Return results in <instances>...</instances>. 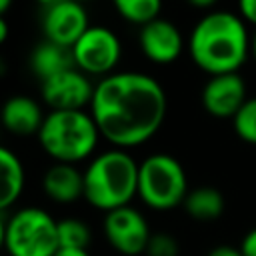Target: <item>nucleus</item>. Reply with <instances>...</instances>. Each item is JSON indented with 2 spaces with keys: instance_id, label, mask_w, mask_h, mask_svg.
I'll return each instance as SVG.
<instances>
[{
  "instance_id": "1",
  "label": "nucleus",
  "mask_w": 256,
  "mask_h": 256,
  "mask_svg": "<svg viewBox=\"0 0 256 256\" xmlns=\"http://www.w3.org/2000/svg\"><path fill=\"white\" fill-rule=\"evenodd\" d=\"M168 110L160 82L144 72H112L94 86L90 114L100 136L114 148H132L150 140Z\"/></svg>"
},
{
  "instance_id": "2",
  "label": "nucleus",
  "mask_w": 256,
  "mask_h": 256,
  "mask_svg": "<svg viewBox=\"0 0 256 256\" xmlns=\"http://www.w3.org/2000/svg\"><path fill=\"white\" fill-rule=\"evenodd\" d=\"M188 50L194 64L210 76L238 72L250 52L246 24L232 12L212 10L192 28Z\"/></svg>"
},
{
  "instance_id": "3",
  "label": "nucleus",
  "mask_w": 256,
  "mask_h": 256,
  "mask_svg": "<svg viewBox=\"0 0 256 256\" xmlns=\"http://www.w3.org/2000/svg\"><path fill=\"white\" fill-rule=\"evenodd\" d=\"M82 174L86 202L106 214L128 206L138 196V164L122 148L100 152Z\"/></svg>"
},
{
  "instance_id": "4",
  "label": "nucleus",
  "mask_w": 256,
  "mask_h": 256,
  "mask_svg": "<svg viewBox=\"0 0 256 256\" xmlns=\"http://www.w3.org/2000/svg\"><path fill=\"white\" fill-rule=\"evenodd\" d=\"M98 138V126L84 110H50L38 132L42 150L62 164H76L92 156Z\"/></svg>"
},
{
  "instance_id": "5",
  "label": "nucleus",
  "mask_w": 256,
  "mask_h": 256,
  "mask_svg": "<svg viewBox=\"0 0 256 256\" xmlns=\"http://www.w3.org/2000/svg\"><path fill=\"white\" fill-rule=\"evenodd\" d=\"M188 180L182 164L164 152L150 154L138 164V198L152 210H172L184 204Z\"/></svg>"
},
{
  "instance_id": "6",
  "label": "nucleus",
  "mask_w": 256,
  "mask_h": 256,
  "mask_svg": "<svg viewBox=\"0 0 256 256\" xmlns=\"http://www.w3.org/2000/svg\"><path fill=\"white\" fill-rule=\"evenodd\" d=\"M58 248V220L46 210L26 206L6 220L4 250L10 256H54Z\"/></svg>"
},
{
  "instance_id": "7",
  "label": "nucleus",
  "mask_w": 256,
  "mask_h": 256,
  "mask_svg": "<svg viewBox=\"0 0 256 256\" xmlns=\"http://www.w3.org/2000/svg\"><path fill=\"white\" fill-rule=\"evenodd\" d=\"M70 50L80 72L102 78L112 74L122 54L118 36L106 26H90Z\"/></svg>"
},
{
  "instance_id": "8",
  "label": "nucleus",
  "mask_w": 256,
  "mask_h": 256,
  "mask_svg": "<svg viewBox=\"0 0 256 256\" xmlns=\"http://www.w3.org/2000/svg\"><path fill=\"white\" fill-rule=\"evenodd\" d=\"M40 24L44 40L62 48H72L90 28L86 8L72 0H50L42 4Z\"/></svg>"
},
{
  "instance_id": "9",
  "label": "nucleus",
  "mask_w": 256,
  "mask_h": 256,
  "mask_svg": "<svg viewBox=\"0 0 256 256\" xmlns=\"http://www.w3.org/2000/svg\"><path fill=\"white\" fill-rule=\"evenodd\" d=\"M102 230L108 244L124 256H138L146 252V246L152 236L146 218L132 206L108 212L104 216Z\"/></svg>"
},
{
  "instance_id": "10",
  "label": "nucleus",
  "mask_w": 256,
  "mask_h": 256,
  "mask_svg": "<svg viewBox=\"0 0 256 256\" xmlns=\"http://www.w3.org/2000/svg\"><path fill=\"white\" fill-rule=\"evenodd\" d=\"M42 100L50 110H82L92 102L94 84L78 68L64 70L40 84Z\"/></svg>"
},
{
  "instance_id": "11",
  "label": "nucleus",
  "mask_w": 256,
  "mask_h": 256,
  "mask_svg": "<svg viewBox=\"0 0 256 256\" xmlns=\"http://www.w3.org/2000/svg\"><path fill=\"white\" fill-rule=\"evenodd\" d=\"M202 106L214 118H234L238 110L248 100L246 84L238 72L210 76V80L202 88Z\"/></svg>"
},
{
  "instance_id": "12",
  "label": "nucleus",
  "mask_w": 256,
  "mask_h": 256,
  "mask_svg": "<svg viewBox=\"0 0 256 256\" xmlns=\"http://www.w3.org/2000/svg\"><path fill=\"white\" fill-rule=\"evenodd\" d=\"M138 42L144 56L156 64L174 62L184 48V40L178 26L164 18H156L150 24L142 26L138 34Z\"/></svg>"
},
{
  "instance_id": "13",
  "label": "nucleus",
  "mask_w": 256,
  "mask_h": 256,
  "mask_svg": "<svg viewBox=\"0 0 256 256\" xmlns=\"http://www.w3.org/2000/svg\"><path fill=\"white\" fill-rule=\"evenodd\" d=\"M44 118L46 116L42 114L40 104L24 94L10 96L0 110L2 126L16 136H32V134L38 136Z\"/></svg>"
},
{
  "instance_id": "14",
  "label": "nucleus",
  "mask_w": 256,
  "mask_h": 256,
  "mask_svg": "<svg viewBox=\"0 0 256 256\" xmlns=\"http://www.w3.org/2000/svg\"><path fill=\"white\" fill-rule=\"evenodd\" d=\"M42 190L50 200L70 204L84 198V174L74 164L54 162L42 176Z\"/></svg>"
},
{
  "instance_id": "15",
  "label": "nucleus",
  "mask_w": 256,
  "mask_h": 256,
  "mask_svg": "<svg viewBox=\"0 0 256 256\" xmlns=\"http://www.w3.org/2000/svg\"><path fill=\"white\" fill-rule=\"evenodd\" d=\"M30 68L40 78V82H44V80H48V78H52L64 70L76 68V66H74V58H72L70 48H62L58 44L44 40L32 50Z\"/></svg>"
},
{
  "instance_id": "16",
  "label": "nucleus",
  "mask_w": 256,
  "mask_h": 256,
  "mask_svg": "<svg viewBox=\"0 0 256 256\" xmlns=\"http://www.w3.org/2000/svg\"><path fill=\"white\" fill-rule=\"evenodd\" d=\"M24 190V166L6 146H0V212L10 208Z\"/></svg>"
},
{
  "instance_id": "17",
  "label": "nucleus",
  "mask_w": 256,
  "mask_h": 256,
  "mask_svg": "<svg viewBox=\"0 0 256 256\" xmlns=\"http://www.w3.org/2000/svg\"><path fill=\"white\" fill-rule=\"evenodd\" d=\"M184 210L194 220H216L224 212V196L218 188L212 186H198L190 190L184 198Z\"/></svg>"
},
{
  "instance_id": "18",
  "label": "nucleus",
  "mask_w": 256,
  "mask_h": 256,
  "mask_svg": "<svg viewBox=\"0 0 256 256\" xmlns=\"http://www.w3.org/2000/svg\"><path fill=\"white\" fill-rule=\"evenodd\" d=\"M114 8L118 10V14L124 20L132 22V24L146 26L152 20L160 18L158 14L162 10V4L158 0H116Z\"/></svg>"
},
{
  "instance_id": "19",
  "label": "nucleus",
  "mask_w": 256,
  "mask_h": 256,
  "mask_svg": "<svg viewBox=\"0 0 256 256\" xmlns=\"http://www.w3.org/2000/svg\"><path fill=\"white\" fill-rule=\"evenodd\" d=\"M58 240L60 248H82L90 244V228L80 218H62L58 220Z\"/></svg>"
},
{
  "instance_id": "20",
  "label": "nucleus",
  "mask_w": 256,
  "mask_h": 256,
  "mask_svg": "<svg viewBox=\"0 0 256 256\" xmlns=\"http://www.w3.org/2000/svg\"><path fill=\"white\" fill-rule=\"evenodd\" d=\"M234 132L240 140L248 144H256V96L248 98L244 106L238 110V114L232 118Z\"/></svg>"
},
{
  "instance_id": "21",
  "label": "nucleus",
  "mask_w": 256,
  "mask_h": 256,
  "mask_svg": "<svg viewBox=\"0 0 256 256\" xmlns=\"http://www.w3.org/2000/svg\"><path fill=\"white\" fill-rule=\"evenodd\" d=\"M148 256H178V242L170 234H152L150 242L146 246Z\"/></svg>"
},
{
  "instance_id": "22",
  "label": "nucleus",
  "mask_w": 256,
  "mask_h": 256,
  "mask_svg": "<svg viewBox=\"0 0 256 256\" xmlns=\"http://www.w3.org/2000/svg\"><path fill=\"white\" fill-rule=\"evenodd\" d=\"M238 10H240V18L244 22H250L256 26V0H242Z\"/></svg>"
},
{
  "instance_id": "23",
  "label": "nucleus",
  "mask_w": 256,
  "mask_h": 256,
  "mask_svg": "<svg viewBox=\"0 0 256 256\" xmlns=\"http://www.w3.org/2000/svg\"><path fill=\"white\" fill-rule=\"evenodd\" d=\"M240 252L242 256H256V228H252L250 232H246V236L240 242Z\"/></svg>"
},
{
  "instance_id": "24",
  "label": "nucleus",
  "mask_w": 256,
  "mask_h": 256,
  "mask_svg": "<svg viewBox=\"0 0 256 256\" xmlns=\"http://www.w3.org/2000/svg\"><path fill=\"white\" fill-rule=\"evenodd\" d=\"M208 256H242V252H240V248H234V246H226V244H222V246L212 248V250L208 252Z\"/></svg>"
},
{
  "instance_id": "25",
  "label": "nucleus",
  "mask_w": 256,
  "mask_h": 256,
  "mask_svg": "<svg viewBox=\"0 0 256 256\" xmlns=\"http://www.w3.org/2000/svg\"><path fill=\"white\" fill-rule=\"evenodd\" d=\"M54 256H90V254L88 250H82V248H58Z\"/></svg>"
},
{
  "instance_id": "26",
  "label": "nucleus",
  "mask_w": 256,
  "mask_h": 256,
  "mask_svg": "<svg viewBox=\"0 0 256 256\" xmlns=\"http://www.w3.org/2000/svg\"><path fill=\"white\" fill-rule=\"evenodd\" d=\"M8 38V24L4 20V16H0V44Z\"/></svg>"
},
{
  "instance_id": "27",
  "label": "nucleus",
  "mask_w": 256,
  "mask_h": 256,
  "mask_svg": "<svg viewBox=\"0 0 256 256\" xmlns=\"http://www.w3.org/2000/svg\"><path fill=\"white\" fill-rule=\"evenodd\" d=\"M4 232H6V222H4L2 216H0V250L4 248Z\"/></svg>"
},
{
  "instance_id": "28",
  "label": "nucleus",
  "mask_w": 256,
  "mask_h": 256,
  "mask_svg": "<svg viewBox=\"0 0 256 256\" xmlns=\"http://www.w3.org/2000/svg\"><path fill=\"white\" fill-rule=\"evenodd\" d=\"M10 10V0H0V16H4Z\"/></svg>"
},
{
  "instance_id": "29",
  "label": "nucleus",
  "mask_w": 256,
  "mask_h": 256,
  "mask_svg": "<svg viewBox=\"0 0 256 256\" xmlns=\"http://www.w3.org/2000/svg\"><path fill=\"white\" fill-rule=\"evenodd\" d=\"M250 52H252V58H254V62H256V32H254V36H252V40H250Z\"/></svg>"
},
{
  "instance_id": "30",
  "label": "nucleus",
  "mask_w": 256,
  "mask_h": 256,
  "mask_svg": "<svg viewBox=\"0 0 256 256\" xmlns=\"http://www.w3.org/2000/svg\"><path fill=\"white\" fill-rule=\"evenodd\" d=\"M4 72H6V62H4V58L0 56V76H2Z\"/></svg>"
}]
</instances>
